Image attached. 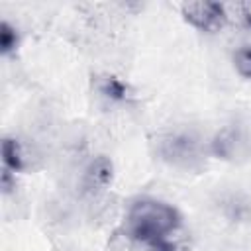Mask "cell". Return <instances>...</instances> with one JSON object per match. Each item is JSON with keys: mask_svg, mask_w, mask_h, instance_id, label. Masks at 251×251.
Instances as JSON below:
<instances>
[{"mask_svg": "<svg viewBox=\"0 0 251 251\" xmlns=\"http://www.w3.org/2000/svg\"><path fill=\"white\" fill-rule=\"evenodd\" d=\"M180 226V214L173 204L155 198H139L135 200L126 218L124 231L129 239L143 243L149 251L171 243L169 235L176 231Z\"/></svg>", "mask_w": 251, "mask_h": 251, "instance_id": "1", "label": "cell"}, {"mask_svg": "<svg viewBox=\"0 0 251 251\" xmlns=\"http://www.w3.org/2000/svg\"><path fill=\"white\" fill-rule=\"evenodd\" d=\"M112 176H114V165H112V161L108 157L100 155V157H96L90 163V167H88V178H90L92 184H96V186H108L112 182Z\"/></svg>", "mask_w": 251, "mask_h": 251, "instance_id": "3", "label": "cell"}, {"mask_svg": "<svg viewBox=\"0 0 251 251\" xmlns=\"http://www.w3.org/2000/svg\"><path fill=\"white\" fill-rule=\"evenodd\" d=\"M233 61H235V69H237V73H239L241 76L251 78V47H243V49H239V51L235 53Z\"/></svg>", "mask_w": 251, "mask_h": 251, "instance_id": "7", "label": "cell"}, {"mask_svg": "<svg viewBox=\"0 0 251 251\" xmlns=\"http://www.w3.org/2000/svg\"><path fill=\"white\" fill-rule=\"evenodd\" d=\"M2 163L12 173H18L24 169V153H22V145L18 139L6 137L2 141Z\"/></svg>", "mask_w": 251, "mask_h": 251, "instance_id": "4", "label": "cell"}, {"mask_svg": "<svg viewBox=\"0 0 251 251\" xmlns=\"http://www.w3.org/2000/svg\"><path fill=\"white\" fill-rule=\"evenodd\" d=\"M100 92L112 100H126L127 98V86L116 76H104L100 82Z\"/></svg>", "mask_w": 251, "mask_h": 251, "instance_id": "5", "label": "cell"}, {"mask_svg": "<svg viewBox=\"0 0 251 251\" xmlns=\"http://www.w3.org/2000/svg\"><path fill=\"white\" fill-rule=\"evenodd\" d=\"M0 182H2V190L8 194V192H12L14 188H16V173H12L10 169H2V178H0Z\"/></svg>", "mask_w": 251, "mask_h": 251, "instance_id": "8", "label": "cell"}, {"mask_svg": "<svg viewBox=\"0 0 251 251\" xmlns=\"http://www.w3.org/2000/svg\"><path fill=\"white\" fill-rule=\"evenodd\" d=\"M16 47H18V33H16V29L8 22H2L0 24V51L4 55H8Z\"/></svg>", "mask_w": 251, "mask_h": 251, "instance_id": "6", "label": "cell"}, {"mask_svg": "<svg viewBox=\"0 0 251 251\" xmlns=\"http://www.w3.org/2000/svg\"><path fill=\"white\" fill-rule=\"evenodd\" d=\"M182 16L192 27L210 33L222 29L227 22L226 8L220 2H206V0L182 4Z\"/></svg>", "mask_w": 251, "mask_h": 251, "instance_id": "2", "label": "cell"}]
</instances>
